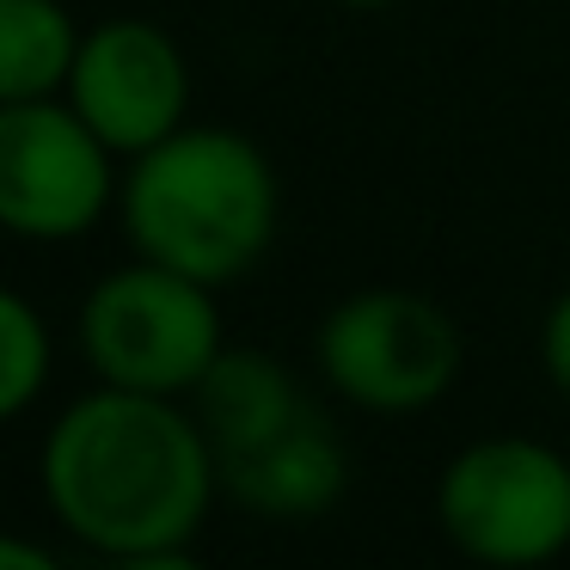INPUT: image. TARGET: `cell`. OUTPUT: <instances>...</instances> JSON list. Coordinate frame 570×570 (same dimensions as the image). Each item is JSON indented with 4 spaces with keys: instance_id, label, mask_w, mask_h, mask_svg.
Here are the masks:
<instances>
[{
    "instance_id": "cell-5",
    "label": "cell",
    "mask_w": 570,
    "mask_h": 570,
    "mask_svg": "<svg viewBox=\"0 0 570 570\" xmlns=\"http://www.w3.org/2000/svg\"><path fill=\"white\" fill-rule=\"evenodd\" d=\"M320 374L350 405L405 417L430 411L466 368V337L454 313L411 288H362L337 301L320 325Z\"/></svg>"
},
{
    "instance_id": "cell-11",
    "label": "cell",
    "mask_w": 570,
    "mask_h": 570,
    "mask_svg": "<svg viewBox=\"0 0 570 570\" xmlns=\"http://www.w3.org/2000/svg\"><path fill=\"white\" fill-rule=\"evenodd\" d=\"M56 368V337L19 288L0 283V423L26 417Z\"/></svg>"
},
{
    "instance_id": "cell-8",
    "label": "cell",
    "mask_w": 570,
    "mask_h": 570,
    "mask_svg": "<svg viewBox=\"0 0 570 570\" xmlns=\"http://www.w3.org/2000/svg\"><path fill=\"white\" fill-rule=\"evenodd\" d=\"M215 466H222V491L234 497L246 515H264V521H313V515H325L350 484L344 435L325 423L320 405L295 411L283 430H271L252 448H234V454H222Z\"/></svg>"
},
{
    "instance_id": "cell-13",
    "label": "cell",
    "mask_w": 570,
    "mask_h": 570,
    "mask_svg": "<svg viewBox=\"0 0 570 570\" xmlns=\"http://www.w3.org/2000/svg\"><path fill=\"white\" fill-rule=\"evenodd\" d=\"M56 552L38 540H26V533H0V570H50Z\"/></svg>"
},
{
    "instance_id": "cell-10",
    "label": "cell",
    "mask_w": 570,
    "mask_h": 570,
    "mask_svg": "<svg viewBox=\"0 0 570 570\" xmlns=\"http://www.w3.org/2000/svg\"><path fill=\"white\" fill-rule=\"evenodd\" d=\"M80 50V26L62 0H0V105L56 99Z\"/></svg>"
},
{
    "instance_id": "cell-1",
    "label": "cell",
    "mask_w": 570,
    "mask_h": 570,
    "mask_svg": "<svg viewBox=\"0 0 570 570\" xmlns=\"http://www.w3.org/2000/svg\"><path fill=\"white\" fill-rule=\"evenodd\" d=\"M38 491L56 528L87 552L136 570H190L222 466L197 411L99 381L50 423Z\"/></svg>"
},
{
    "instance_id": "cell-3",
    "label": "cell",
    "mask_w": 570,
    "mask_h": 570,
    "mask_svg": "<svg viewBox=\"0 0 570 570\" xmlns=\"http://www.w3.org/2000/svg\"><path fill=\"white\" fill-rule=\"evenodd\" d=\"M222 288L173 271V264L136 258L99 276L80 301V356L105 386L129 393L190 399V386L222 356Z\"/></svg>"
},
{
    "instance_id": "cell-14",
    "label": "cell",
    "mask_w": 570,
    "mask_h": 570,
    "mask_svg": "<svg viewBox=\"0 0 570 570\" xmlns=\"http://www.w3.org/2000/svg\"><path fill=\"white\" fill-rule=\"evenodd\" d=\"M337 7H356V13H381V7H393V0H337Z\"/></svg>"
},
{
    "instance_id": "cell-9",
    "label": "cell",
    "mask_w": 570,
    "mask_h": 570,
    "mask_svg": "<svg viewBox=\"0 0 570 570\" xmlns=\"http://www.w3.org/2000/svg\"><path fill=\"white\" fill-rule=\"evenodd\" d=\"M307 405L313 399L301 393V381L276 356H264V350H222V356L209 362V374L190 386V411H197V423L209 430L215 460L234 454V448L264 442V435L283 430V423Z\"/></svg>"
},
{
    "instance_id": "cell-4",
    "label": "cell",
    "mask_w": 570,
    "mask_h": 570,
    "mask_svg": "<svg viewBox=\"0 0 570 570\" xmlns=\"http://www.w3.org/2000/svg\"><path fill=\"white\" fill-rule=\"evenodd\" d=\"M435 521L479 564H546L570 552V460L533 435L466 442L435 479Z\"/></svg>"
},
{
    "instance_id": "cell-7",
    "label": "cell",
    "mask_w": 570,
    "mask_h": 570,
    "mask_svg": "<svg viewBox=\"0 0 570 570\" xmlns=\"http://www.w3.org/2000/svg\"><path fill=\"white\" fill-rule=\"evenodd\" d=\"M62 99L99 129L117 160H136V154H148L173 129H185L190 62L166 26L117 13L80 31Z\"/></svg>"
},
{
    "instance_id": "cell-6",
    "label": "cell",
    "mask_w": 570,
    "mask_h": 570,
    "mask_svg": "<svg viewBox=\"0 0 570 570\" xmlns=\"http://www.w3.org/2000/svg\"><path fill=\"white\" fill-rule=\"evenodd\" d=\"M117 190V154L62 92L0 105V234L62 246L105 222Z\"/></svg>"
},
{
    "instance_id": "cell-2",
    "label": "cell",
    "mask_w": 570,
    "mask_h": 570,
    "mask_svg": "<svg viewBox=\"0 0 570 570\" xmlns=\"http://www.w3.org/2000/svg\"><path fill=\"white\" fill-rule=\"evenodd\" d=\"M136 258L173 264L209 288L252 276L276 239V166L227 124H185L129 160L117 190Z\"/></svg>"
},
{
    "instance_id": "cell-12",
    "label": "cell",
    "mask_w": 570,
    "mask_h": 570,
    "mask_svg": "<svg viewBox=\"0 0 570 570\" xmlns=\"http://www.w3.org/2000/svg\"><path fill=\"white\" fill-rule=\"evenodd\" d=\"M540 368L558 393L570 399V288L546 307V325H540Z\"/></svg>"
}]
</instances>
